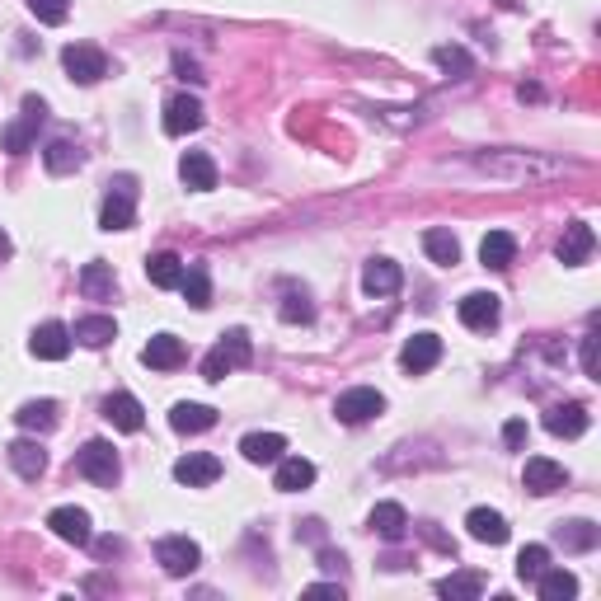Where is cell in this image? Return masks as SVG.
Masks as SVG:
<instances>
[{
	"label": "cell",
	"instance_id": "obj_1",
	"mask_svg": "<svg viewBox=\"0 0 601 601\" xmlns=\"http://www.w3.org/2000/svg\"><path fill=\"white\" fill-rule=\"evenodd\" d=\"M132 221H137V179H132V174H118V179L108 184L104 207H99V226H104V231H132Z\"/></svg>",
	"mask_w": 601,
	"mask_h": 601
},
{
	"label": "cell",
	"instance_id": "obj_2",
	"mask_svg": "<svg viewBox=\"0 0 601 601\" xmlns=\"http://www.w3.org/2000/svg\"><path fill=\"white\" fill-rule=\"evenodd\" d=\"M240 367H249V334L245 329H231L212 353L202 357V381H226V376Z\"/></svg>",
	"mask_w": 601,
	"mask_h": 601
},
{
	"label": "cell",
	"instance_id": "obj_3",
	"mask_svg": "<svg viewBox=\"0 0 601 601\" xmlns=\"http://www.w3.org/2000/svg\"><path fill=\"white\" fill-rule=\"evenodd\" d=\"M376 414H386V395H381V390H371V386H353V390H343L339 400H334V418L348 423V428L371 423Z\"/></svg>",
	"mask_w": 601,
	"mask_h": 601
},
{
	"label": "cell",
	"instance_id": "obj_4",
	"mask_svg": "<svg viewBox=\"0 0 601 601\" xmlns=\"http://www.w3.org/2000/svg\"><path fill=\"white\" fill-rule=\"evenodd\" d=\"M155 564L170 573V578H188V573L202 564V550H198V540H188V536H165V540H155Z\"/></svg>",
	"mask_w": 601,
	"mask_h": 601
},
{
	"label": "cell",
	"instance_id": "obj_5",
	"mask_svg": "<svg viewBox=\"0 0 601 601\" xmlns=\"http://www.w3.org/2000/svg\"><path fill=\"white\" fill-rule=\"evenodd\" d=\"M43 118H47V104L38 99V94H29V99H24V118L0 132L5 151H10V155H29L33 151V137H38V127H43Z\"/></svg>",
	"mask_w": 601,
	"mask_h": 601
},
{
	"label": "cell",
	"instance_id": "obj_6",
	"mask_svg": "<svg viewBox=\"0 0 601 601\" xmlns=\"http://www.w3.org/2000/svg\"><path fill=\"white\" fill-rule=\"evenodd\" d=\"M62 66H66V76L76 80V85H99V80L108 76V57L94 43H71L62 52Z\"/></svg>",
	"mask_w": 601,
	"mask_h": 601
},
{
	"label": "cell",
	"instance_id": "obj_7",
	"mask_svg": "<svg viewBox=\"0 0 601 601\" xmlns=\"http://www.w3.org/2000/svg\"><path fill=\"white\" fill-rule=\"evenodd\" d=\"M76 470L85 479H94V484H113L118 479V451H113V442H85V447L76 451Z\"/></svg>",
	"mask_w": 601,
	"mask_h": 601
},
{
	"label": "cell",
	"instance_id": "obj_8",
	"mask_svg": "<svg viewBox=\"0 0 601 601\" xmlns=\"http://www.w3.org/2000/svg\"><path fill=\"white\" fill-rule=\"evenodd\" d=\"M174 479L188 484V489H207V484L221 479V461H216L212 451H188V456L174 461Z\"/></svg>",
	"mask_w": 601,
	"mask_h": 601
},
{
	"label": "cell",
	"instance_id": "obj_9",
	"mask_svg": "<svg viewBox=\"0 0 601 601\" xmlns=\"http://www.w3.org/2000/svg\"><path fill=\"white\" fill-rule=\"evenodd\" d=\"M522 484L531 489V494H540V498L559 494V489L569 484V470H564L559 461H550V456H531V461H526V470H522Z\"/></svg>",
	"mask_w": 601,
	"mask_h": 601
},
{
	"label": "cell",
	"instance_id": "obj_10",
	"mask_svg": "<svg viewBox=\"0 0 601 601\" xmlns=\"http://www.w3.org/2000/svg\"><path fill=\"white\" fill-rule=\"evenodd\" d=\"M29 353L33 357H43V362H62L66 353H71V329L57 320H47L33 329V339H29Z\"/></svg>",
	"mask_w": 601,
	"mask_h": 601
},
{
	"label": "cell",
	"instance_id": "obj_11",
	"mask_svg": "<svg viewBox=\"0 0 601 601\" xmlns=\"http://www.w3.org/2000/svg\"><path fill=\"white\" fill-rule=\"evenodd\" d=\"M437 362H442V339H437V334H414V339L400 348V367L414 371V376L432 371Z\"/></svg>",
	"mask_w": 601,
	"mask_h": 601
},
{
	"label": "cell",
	"instance_id": "obj_12",
	"mask_svg": "<svg viewBox=\"0 0 601 601\" xmlns=\"http://www.w3.org/2000/svg\"><path fill=\"white\" fill-rule=\"evenodd\" d=\"M198 127H202L198 94H174L170 104H165V132H170V137H188V132H198Z\"/></svg>",
	"mask_w": 601,
	"mask_h": 601
},
{
	"label": "cell",
	"instance_id": "obj_13",
	"mask_svg": "<svg viewBox=\"0 0 601 601\" xmlns=\"http://www.w3.org/2000/svg\"><path fill=\"white\" fill-rule=\"evenodd\" d=\"M465 531L479 540V545H503V540L512 536V526L503 512L494 508H470V517H465Z\"/></svg>",
	"mask_w": 601,
	"mask_h": 601
},
{
	"label": "cell",
	"instance_id": "obj_14",
	"mask_svg": "<svg viewBox=\"0 0 601 601\" xmlns=\"http://www.w3.org/2000/svg\"><path fill=\"white\" fill-rule=\"evenodd\" d=\"M47 526L66 540V545H90V512L85 508H52L47 512Z\"/></svg>",
	"mask_w": 601,
	"mask_h": 601
},
{
	"label": "cell",
	"instance_id": "obj_15",
	"mask_svg": "<svg viewBox=\"0 0 601 601\" xmlns=\"http://www.w3.org/2000/svg\"><path fill=\"white\" fill-rule=\"evenodd\" d=\"M184 357H188V348H184V339H174V334H155V339L141 348V362H146L151 371L184 367Z\"/></svg>",
	"mask_w": 601,
	"mask_h": 601
},
{
	"label": "cell",
	"instance_id": "obj_16",
	"mask_svg": "<svg viewBox=\"0 0 601 601\" xmlns=\"http://www.w3.org/2000/svg\"><path fill=\"white\" fill-rule=\"evenodd\" d=\"M104 418L118 432H141V423H146V409H141L137 395L118 390V395H108V400H104Z\"/></svg>",
	"mask_w": 601,
	"mask_h": 601
},
{
	"label": "cell",
	"instance_id": "obj_17",
	"mask_svg": "<svg viewBox=\"0 0 601 601\" xmlns=\"http://www.w3.org/2000/svg\"><path fill=\"white\" fill-rule=\"evenodd\" d=\"M498 315H503V306H498L494 292H470L461 301V324L465 329H494Z\"/></svg>",
	"mask_w": 601,
	"mask_h": 601
},
{
	"label": "cell",
	"instance_id": "obj_18",
	"mask_svg": "<svg viewBox=\"0 0 601 601\" xmlns=\"http://www.w3.org/2000/svg\"><path fill=\"white\" fill-rule=\"evenodd\" d=\"M400 287H404L400 263L371 259L367 268H362V292H367V296H390V292H400Z\"/></svg>",
	"mask_w": 601,
	"mask_h": 601
},
{
	"label": "cell",
	"instance_id": "obj_19",
	"mask_svg": "<svg viewBox=\"0 0 601 601\" xmlns=\"http://www.w3.org/2000/svg\"><path fill=\"white\" fill-rule=\"evenodd\" d=\"M592 245H597L592 226H587V221H573L569 231H564V240H559V263H564V268H578V263L592 259Z\"/></svg>",
	"mask_w": 601,
	"mask_h": 601
},
{
	"label": "cell",
	"instance_id": "obj_20",
	"mask_svg": "<svg viewBox=\"0 0 601 601\" xmlns=\"http://www.w3.org/2000/svg\"><path fill=\"white\" fill-rule=\"evenodd\" d=\"M240 451H245V461H254V465H278L282 456H287V437H282V432H249L245 442H240Z\"/></svg>",
	"mask_w": 601,
	"mask_h": 601
},
{
	"label": "cell",
	"instance_id": "obj_21",
	"mask_svg": "<svg viewBox=\"0 0 601 601\" xmlns=\"http://www.w3.org/2000/svg\"><path fill=\"white\" fill-rule=\"evenodd\" d=\"M179 179H184L193 193H212L216 188V165L207 151H184V160H179Z\"/></svg>",
	"mask_w": 601,
	"mask_h": 601
},
{
	"label": "cell",
	"instance_id": "obj_22",
	"mask_svg": "<svg viewBox=\"0 0 601 601\" xmlns=\"http://www.w3.org/2000/svg\"><path fill=\"white\" fill-rule=\"evenodd\" d=\"M367 526L381 540H404V536H409V512H404L400 503H376L371 517H367Z\"/></svg>",
	"mask_w": 601,
	"mask_h": 601
},
{
	"label": "cell",
	"instance_id": "obj_23",
	"mask_svg": "<svg viewBox=\"0 0 601 601\" xmlns=\"http://www.w3.org/2000/svg\"><path fill=\"white\" fill-rule=\"evenodd\" d=\"M592 414H587L583 404H555L550 414H545V428L555 432V437H583Z\"/></svg>",
	"mask_w": 601,
	"mask_h": 601
},
{
	"label": "cell",
	"instance_id": "obj_24",
	"mask_svg": "<svg viewBox=\"0 0 601 601\" xmlns=\"http://www.w3.org/2000/svg\"><path fill=\"white\" fill-rule=\"evenodd\" d=\"M273 484H278L282 494H301V489L315 484V465H310L306 456H282V461H278V479H273Z\"/></svg>",
	"mask_w": 601,
	"mask_h": 601
},
{
	"label": "cell",
	"instance_id": "obj_25",
	"mask_svg": "<svg viewBox=\"0 0 601 601\" xmlns=\"http://www.w3.org/2000/svg\"><path fill=\"white\" fill-rule=\"evenodd\" d=\"M170 428L174 432H207V428H216V409L212 404H174L170 409Z\"/></svg>",
	"mask_w": 601,
	"mask_h": 601
},
{
	"label": "cell",
	"instance_id": "obj_26",
	"mask_svg": "<svg viewBox=\"0 0 601 601\" xmlns=\"http://www.w3.org/2000/svg\"><path fill=\"white\" fill-rule=\"evenodd\" d=\"M512 259H517V240L508 231H489L479 240V263L484 268H512Z\"/></svg>",
	"mask_w": 601,
	"mask_h": 601
},
{
	"label": "cell",
	"instance_id": "obj_27",
	"mask_svg": "<svg viewBox=\"0 0 601 601\" xmlns=\"http://www.w3.org/2000/svg\"><path fill=\"white\" fill-rule=\"evenodd\" d=\"M71 339L85 343V348H104V343L118 339V324L108 320V315H85V320H76Z\"/></svg>",
	"mask_w": 601,
	"mask_h": 601
},
{
	"label": "cell",
	"instance_id": "obj_28",
	"mask_svg": "<svg viewBox=\"0 0 601 601\" xmlns=\"http://www.w3.org/2000/svg\"><path fill=\"white\" fill-rule=\"evenodd\" d=\"M15 423H19L24 432H52V428H57V400H29V404H19Z\"/></svg>",
	"mask_w": 601,
	"mask_h": 601
},
{
	"label": "cell",
	"instance_id": "obj_29",
	"mask_svg": "<svg viewBox=\"0 0 601 601\" xmlns=\"http://www.w3.org/2000/svg\"><path fill=\"white\" fill-rule=\"evenodd\" d=\"M536 592H540V601H573L578 597V578H573L569 569H545L536 578Z\"/></svg>",
	"mask_w": 601,
	"mask_h": 601
},
{
	"label": "cell",
	"instance_id": "obj_30",
	"mask_svg": "<svg viewBox=\"0 0 601 601\" xmlns=\"http://www.w3.org/2000/svg\"><path fill=\"white\" fill-rule=\"evenodd\" d=\"M559 540H564V550H573V555H587V550H597V545H601V526L578 517V522L559 526Z\"/></svg>",
	"mask_w": 601,
	"mask_h": 601
},
{
	"label": "cell",
	"instance_id": "obj_31",
	"mask_svg": "<svg viewBox=\"0 0 601 601\" xmlns=\"http://www.w3.org/2000/svg\"><path fill=\"white\" fill-rule=\"evenodd\" d=\"M184 268L188 263L165 249V254H151V259H146V278H151L155 287H179V282H184Z\"/></svg>",
	"mask_w": 601,
	"mask_h": 601
},
{
	"label": "cell",
	"instance_id": "obj_32",
	"mask_svg": "<svg viewBox=\"0 0 601 601\" xmlns=\"http://www.w3.org/2000/svg\"><path fill=\"white\" fill-rule=\"evenodd\" d=\"M80 292L90 296V301H108L113 296V263H85L80 268Z\"/></svg>",
	"mask_w": 601,
	"mask_h": 601
},
{
	"label": "cell",
	"instance_id": "obj_33",
	"mask_svg": "<svg viewBox=\"0 0 601 601\" xmlns=\"http://www.w3.org/2000/svg\"><path fill=\"white\" fill-rule=\"evenodd\" d=\"M10 465L19 479H38L47 470V456L38 442H10Z\"/></svg>",
	"mask_w": 601,
	"mask_h": 601
},
{
	"label": "cell",
	"instance_id": "obj_34",
	"mask_svg": "<svg viewBox=\"0 0 601 601\" xmlns=\"http://www.w3.org/2000/svg\"><path fill=\"white\" fill-rule=\"evenodd\" d=\"M437 597H451V601H475L484 597V578L479 573H451L437 583Z\"/></svg>",
	"mask_w": 601,
	"mask_h": 601
},
{
	"label": "cell",
	"instance_id": "obj_35",
	"mask_svg": "<svg viewBox=\"0 0 601 601\" xmlns=\"http://www.w3.org/2000/svg\"><path fill=\"white\" fill-rule=\"evenodd\" d=\"M184 296H188V306L193 310H207L212 306V278H207V268L202 263H193V268H184Z\"/></svg>",
	"mask_w": 601,
	"mask_h": 601
},
{
	"label": "cell",
	"instance_id": "obj_36",
	"mask_svg": "<svg viewBox=\"0 0 601 601\" xmlns=\"http://www.w3.org/2000/svg\"><path fill=\"white\" fill-rule=\"evenodd\" d=\"M423 249H428L432 263H442V268H451V263L461 259V245H456V235L442 231V226H432V231L423 235Z\"/></svg>",
	"mask_w": 601,
	"mask_h": 601
},
{
	"label": "cell",
	"instance_id": "obj_37",
	"mask_svg": "<svg viewBox=\"0 0 601 601\" xmlns=\"http://www.w3.org/2000/svg\"><path fill=\"white\" fill-rule=\"evenodd\" d=\"M43 160H47V170L52 174H71V170H80L85 155H80L76 141H52V146L43 151Z\"/></svg>",
	"mask_w": 601,
	"mask_h": 601
},
{
	"label": "cell",
	"instance_id": "obj_38",
	"mask_svg": "<svg viewBox=\"0 0 601 601\" xmlns=\"http://www.w3.org/2000/svg\"><path fill=\"white\" fill-rule=\"evenodd\" d=\"M545 569H550V550H545V545H526L522 555H517V578H522V583H536Z\"/></svg>",
	"mask_w": 601,
	"mask_h": 601
},
{
	"label": "cell",
	"instance_id": "obj_39",
	"mask_svg": "<svg viewBox=\"0 0 601 601\" xmlns=\"http://www.w3.org/2000/svg\"><path fill=\"white\" fill-rule=\"evenodd\" d=\"M29 10L43 19V24H62V19L71 15V0H29Z\"/></svg>",
	"mask_w": 601,
	"mask_h": 601
},
{
	"label": "cell",
	"instance_id": "obj_40",
	"mask_svg": "<svg viewBox=\"0 0 601 601\" xmlns=\"http://www.w3.org/2000/svg\"><path fill=\"white\" fill-rule=\"evenodd\" d=\"M432 62L437 66H447V71H456V76H470V57H465L461 47H437V52H432Z\"/></svg>",
	"mask_w": 601,
	"mask_h": 601
},
{
	"label": "cell",
	"instance_id": "obj_41",
	"mask_svg": "<svg viewBox=\"0 0 601 601\" xmlns=\"http://www.w3.org/2000/svg\"><path fill=\"white\" fill-rule=\"evenodd\" d=\"M315 310H310V301L306 296H287V306H282V320L287 324H306Z\"/></svg>",
	"mask_w": 601,
	"mask_h": 601
},
{
	"label": "cell",
	"instance_id": "obj_42",
	"mask_svg": "<svg viewBox=\"0 0 601 601\" xmlns=\"http://www.w3.org/2000/svg\"><path fill=\"white\" fill-rule=\"evenodd\" d=\"M503 442H508L512 451H517V447H522V442H526V423H522V418H512L508 428H503Z\"/></svg>",
	"mask_w": 601,
	"mask_h": 601
},
{
	"label": "cell",
	"instance_id": "obj_43",
	"mask_svg": "<svg viewBox=\"0 0 601 601\" xmlns=\"http://www.w3.org/2000/svg\"><path fill=\"white\" fill-rule=\"evenodd\" d=\"M583 371L587 376H597V334H587L583 339Z\"/></svg>",
	"mask_w": 601,
	"mask_h": 601
},
{
	"label": "cell",
	"instance_id": "obj_44",
	"mask_svg": "<svg viewBox=\"0 0 601 601\" xmlns=\"http://www.w3.org/2000/svg\"><path fill=\"white\" fill-rule=\"evenodd\" d=\"M306 597H343V587L339 583H310Z\"/></svg>",
	"mask_w": 601,
	"mask_h": 601
},
{
	"label": "cell",
	"instance_id": "obj_45",
	"mask_svg": "<svg viewBox=\"0 0 601 601\" xmlns=\"http://www.w3.org/2000/svg\"><path fill=\"white\" fill-rule=\"evenodd\" d=\"M320 564H324V569H339V564H343V555H334V550H324V555H320Z\"/></svg>",
	"mask_w": 601,
	"mask_h": 601
},
{
	"label": "cell",
	"instance_id": "obj_46",
	"mask_svg": "<svg viewBox=\"0 0 601 601\" xmlns=\"http://www.w3.org/2000/svg\"><path fill=\"white\" fill-rule=\"evenodd\" d=\"M0 259H10V235L0 231Z\"/></svg>",
	"mask_w": 601,
	"mask_h": 601
}]
</instances>
